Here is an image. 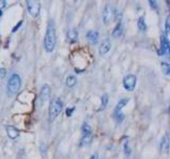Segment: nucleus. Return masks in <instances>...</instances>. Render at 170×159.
<instances>
[{
  "label": "nucleus",
  "mask_w": 170,
  "mask_h": 159,
  "mask_svg": "<svg viewBox=\"0 0 170 159\" xmlns=\"http://www.w3.org/2000/svg\"><path fill=\"white\" fill-rule=\"evenodd\" d=\"M56 46V30L54 22L50 20L44 38V47L48 52H52Z\"/></svg>",
  "instance_id": "nucleus-1"
},
{
  "label": "nucleus",
  "mask_w": 170,
  "mask_h": 159,
  "mask_svg": "<svg viewBox=\"0 0 170 159\" xmlns=\"http://www.w3.org/2000/svg\"><path fill=\"white\" fill-rule=\"evenodd\" d=\"M63 108V104L59 98H53L51 100V103L49 105L48 109V118L50 121H53L62 112Z\"/></svg>",
  "instance_id": "nucleus-2"
},
{
  "label": "nucleus",
  "mask_w": 170,
  "mask_h": 159,
  "mask_svg": "<svg viewBox=\"0 0 170 159\" xmlns=\"http://www.w3.org/2000/svg\"><path fill=\"white\" fill-rule=\"evenodd\" d=\"M21 87V78L18 74L12 75L7 81V92L10 95H15Z\"/></svg>",
  "instance_id": "nucleus-3"
},
{
  "label": "nucleus",
  "mask_w": 170,
  "mask_h": 159,
  "mask_svg": "<svg viewBox=\"0 0 170 159\" xmlns=\"http://www.w3.org/2000/svg\"><path fill=\"white\" fill-rule=\"evenodd\" d=\"M27 11L29 13L31 16H33V18H36L39 15L40 13V8H41V4L39 1H27Z\"/></svg>",
  "instance_id": "nucleus-4"
},
{
  "label": "nucleus",
  "mask_w": 170,
  "mask_h": 159,
  "mask_svg": "<svg viewBox=\"0 0 170 159\" xmlns=\"http://www.w3.org/2000/svg\"><path fill=\"white\" fill-rule=\"evenodd\" d=\"M136 76L134 75H126L124 81H123V85L125 89L129 90V91H132L135 88L136 85Z\"/></svg>",
  "instance_id": "nucleus-5"
},
{
  "label": "nucleus",
  "mask_w": 170,
  "mask_h": 159,
  "mask_svg": "<svg viewBox=\"0 0 170 159\" xmlns=\"http://www.w3.org/2000/svg\"><path fill=\"white\" fill-rule=\"evenodd\" d=\"M169 52V41L166 38V37L162 36L161 37V44H160V49L159 51V55H165L168 54Z\"/></svg>",
  "instance_id": "nucleus-6"
},
{
  "label": "nucleus",
  "mask_w": 170,
  "mask_h": 159,
  "mask_svg": "<svg viewBox=\"0 0 170 159\" xmlns=\"http://www.w3.org/2000/svg\"><path fill=\"white\" fill-rule=\"evenodd\" d=\"M113 14H114V12H113V9H112L111 6H110V5H106L103 11L104 23H105V24L109 23V22L111 21V19L112 18V17H113Z\"/></svg>",
  "instance_id": "nucleus-7"
},
{
  "label": "nucleus",
  "mask_w": 170,
  "mask_h": 159,
  "mask_svg": "<svg viewBox=\"0 0 170 159\" xmlns=\"http://www.w3.org/2000/svg\"><path fill=\"white\" fill-rule=\"evenodd\" d=\"M111 48V41H109V39H106L100 44V48H99V53L100 55H103L107 54Z\"/></svg>",
  "instance_id": "nucleus-8"
},
{
  "label": "nucleus",
  "mask_w": 170,
  "mask_h": 159,
  "mask_svg": "<svg viewBox=\"0 0 170 159\" xmlns=\"http://www.w3.org/2000/svg\"><path fill=\"white\" fill-rule=\"evenodd\" d=\"M6 132H7V136L11 139H16L19 134V131L15 128L14 126H6Z\"/></svg>",
  "instance_id": "nucleus-9"
},
{
  "label": "nucleus",
  "mask_w": 170,
  "mask_h": 159,
  "mask_svg": "<svg viewBox=\"0 0 170 159\" xmlns=\"http://www.w3.org/2000/svg\"><path fill=\"white\" fill-rule=\"evenodd\" d=\"M50 93H51V89L48 86V85H44L42 86L40 92V99L42 101H46L48 100V98L50 96Z\"/></svg>",
  "instance_id": "nucleus-10"
},
{
  "label": "nucleus",
  "mask_w": 170,
  "mask_h": 159,
  "mask_svg": "<svg viewBox=\"0 0 170 159\" xmlns=\"http://www.w3.org/2000/svg\"><path fill=\"white\" fill-rule=\"evenodd\" d=\"M86 37L91 43L96 44L98 41V39H99V33L96 31H90L86 34Z\"/></svg>",
  "instance_id": "nucleus-11"
},
{
  "label": "nucleus",
  "mask_w": 170,
  "mask_h": 159,
  "mask_svg": "<svg viewBox=\"0 0 170 159\" xmlns=\"http://www.w3.org/2000/svg\"><path fill=\"white\" fill-rule=\"evenodd\" d=\"M161 150L163 152H169V134H166L164 137L163 138V139L161 141Z\"/></svg>",
  "instance_id": "nucleus-12"
},
{
  "label": "nucleus",
  "mask_w": 170,
  "mask_h": 159,
  "mask_svg": "<svg viewBox=\"0 0 170 159\" xmlns=\"http://www.w3.org/2000/svg\"><path fill=\"white\" fill-rule=\"evenodd\" d=\"M78 38V33L76 29H71L67 33V39L70 42H75L76 41Z\"/></svg>",
  "instance_id": "nucleus-13"
},
{
  "label": "nucleus",
  "mask_w": 170,
  "mask_h": 159,
  "mask_svg": "<svg viewBox=\"0 0 170 159\" xmlns=\"http://www.w3.org/2000/svg\"><path fill=\"white\" fill-rule=\"evenodd\" d=\"M129 102V99L128 98H125V99H122L119 101V103L116 104V107L115 109V114H118V113H120V111L125 106L127 103Z\"/></svg>",
  "instance_id": "nucleus-14"
},
{
  "label": "nucleus",
  "mask_w": 170,
  "mask_h": 159,
  "mask_svg": "<svg viewBox=\"0 0 170 159\" xmlns=\"http://www.w3.org/2000/svg\"><path fill=\"white\" fill-rule=\"evenodd\" d=\"M123 32V27H122V24L120 22L117 24V26L115 27V28L113 31V33H112V36L114 37H119L121 36Z\"/></svg>",
  "instance_id": "nucleus-15"
},
{
  "label": "nucleus",
  "mask_w": 170,
  "mask_h": 159,
  "mask_svg": "<svg viewBox=\"0 0 170 159\" xmlns=\"http://www.w3.org/2000/svg\"><path fill=\"white\" fill-rule=\"evenodd\" d=\"M92 139V135L91 134H83L82 140H81V145L82 146H86L90 144Z\"/></svg>",
  "instance_id": "nucleus-16"
},
{
  "label": "nucleus",
  "mask_w": 170,
  "mask_h": 159,
  "mask_svg": "<svg viewBox=\"0 0 170 159\" xmlns=\"http://www.w3.org/2000/svg\"><path fill=\"white\" fill-rule=\"evenodd\" d=\"M108 101H109V96H108L107 94H105L101 97V105H100V108L98 109V111H101L105 109L108 104Z\"/></svg>",
  "instance_id": "nucleus-17"
},
{
  "label": "nucleus",
  "mask_w": 170,
  "mask_h": 159,
  "mask_svg": "<svg viewBox=\"0 0 170 159\" xmlns=\"http://www.w3.org/2000/svg\"><path fill=\"white\" fill-rule=\"evenodd\" d=\"M76 84V78L74 75H69L66 80V85L68 87H73Z\"/></svg>",
  "instance_id": "nucleus-18"
},
{
  "label": "nucleus",
  "mask_w": 170,
  "mask_h": 159,
  "mask_svg": "<svg viewBox=\"0 0 170 159\" xmlns=\"http://www.w3.org/2000/svg\"><path fill=\"white\" fill-rule=\"evenodd\" d=\"M138 27L140 31H145L146 30V23L144 21V17H140L138 20Z\"/></svg>",
  "instance_id": "nucleus-19"
},
{
  "label": "nucleus",
  "mask_w": 170,
  "mask_h": 159,
  "mask_svg": "<svg viewBox=\"0 0 170 159\" xmlns=\"http://www.w3.org/2000/svg\"><path fill=\"white\" fill-rule=\"evenodd\" d=\"M161 69H162V71L164 75H169L170 73V67L168 63H162L161 64Z\"/></svg>",
  "instance_id": "nucleus-20"
},
{
  "label": "nucleus",
  "mask_w": 170,
  "mask_h": 159,
  "mask_svg": "<svg viewBox=\"0 0 170 159\" xmlns=\"http://www.w3.org/2000/svg\"><path fill=\"white\" fill-rule=\"evenodd\" d=\"M82 132L83 134H91V129L88 124L85 123L82 126Z\"/></svg>",
  "instance_id": "nucleus-21"
},
{
  "label": "nucleus",
  "mask_w": 170,
  "mask_h": 159,
  "mask_svg": "<svg viewBox=\"0 0 170 159\" xmlns=\"http://www.w3.org/2000/svg\"><path fill=\"white\" fill-rule=\"evenodd\" d=\"M123 148H124V152H125L126 156H129L130 154H131V148H130V147L129 146V143H128V141H126L125 143H124Z\"/></svg>",
  "instance_id": "nucleus-22"
},
{
  "label": "nucleus",
  "mask_w": 170,
  "mask_h": 159,
  "mask_svg": "<svg viewBox=\"0 0 170 159\" xmlns=\"http://www.w3.org/2000/svg\"><path fill=\"white\" fill-rule=\"evenodd\" d=\"M169 16L166 19V22H165V32H166V34L168 35V34L170 32V26H169Z\"/></svg>",
  "instance_id": "nucleus-23"
},
{
  "label": "nucleus",
  "mask_w": 170,
  "mask_h": 159,
  "mask_svg": "<svg viewBox=\"0 0 170 159\" xmlns=\"http://www.w3.org/2000/svg\"><path fill=\"white\" fill-rule=\"evenodd\" d=\"M148 4L151 6L154 9H157L158 8V4H157V2L156 1H153V0H150V1H148Z\"/></svg>",
  "instance_id": "nucleus-24"
},
{
  "label": "nucleus",
  "mask_w": 170,
  "mask_h": 159,
  "mask_svg": "<svg viewBox=\"0 0 170 159\" xmlns=\"http://www.w3.org/2000/svg\"><path fill=\"white\" fill-rule=\"evenodd\" d=\"M5 75H6V69L0 68V78L3 79V78L5 77Z\"/></svg>",
  "instance_id": "nucleus-25"
},
{
  "label": "nucleus",
  "mask_w": 170,
  "mask_h": 159,
  "mask_svg": "<svg viewBox=\"0 0 170 159\" xmlns=\"http://www.w3.org/2000/svg\"><path fill=\"white\" fill-rule=\"evenodd\" d=\"M116 118L118 119L119 122H121V121H123V119L125 118V116L121 113H118V114H116Z\"/></svg>",
  "instance_id": "nucleus-26"
},
{
  "label": "nucleus",
  "mask_w": 170,
  "mask_h": 159,
  "mask_svg": "<svg viewBox=\"0 0 170 159\" xmlns=\"http://www.w3.org/2000/svg\"><path fill=\"white\" fill-rule=\"evenodd\" d=\"M73 110H74V108H72L71 109H67V116H71V114H72V111Z\"/></svg>",
  "instance_id": "nucleus-27"
},
{
  "label": "nucleus",
  "mask_w": 170,
  "mask_h": 159,
  "mask_svg": "<svg viewBox=\"0 0 170 159\" xmlns=\"http://www.w3.org/2000/svg\"><path fill=\"white\" fill-rule=\"evenodd\" d=\"M1 15H2V12L0 11V16H1Z\"/></svg>",
  "instance_id": "nucleus-28"
}]
</instances>
